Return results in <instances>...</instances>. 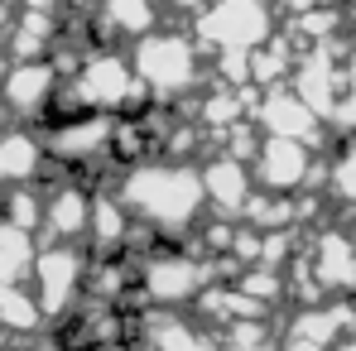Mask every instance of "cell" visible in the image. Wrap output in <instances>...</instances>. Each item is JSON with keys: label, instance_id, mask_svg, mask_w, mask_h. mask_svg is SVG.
<instances>
[{"label": "cell", "instance_id": "cell-3", "mask_svg": "<svg viewBox=\"0 0 356 351\" xmlns=\"http://www.w3.org/2000/svg\"><path fill=\"white\" fill-rule=\"evenodd\" d=\"M67 87L77 92L82 111H102V116H116L125 106H140L149 101V87L140 82L135 63L116 54V49H97L77 63V72L67 77Z\"/></svg>", "mask_w": 356, "mask_h": 351}, {"label": "cell", "instance_id": "cell-28", "mask_svg": "<svg viewBox=\"0 0 356 351\" xmlns=\"http://www.w3.org/2000/svg\"><path fill=\"white\" fill-rule=\"evenodd\" d=\"M337 351H356V332H352V337H347V342H342Z\"/></svg>", "mask_w": 356, "mask_h": 351}, {"label": "cell", "instance_id": "cell-27", "mask_svg": "<svg viewBox=\"0 0 356 351\" xmlns=\"http://www.w3.org/2000/svg\"><path fill=\"white\" fill-rule=\"evenodd\" d=\"M102 351H145V347H135V342H116V347H102Z\"/></svg>", "mask_w": 356, "mask_h": 351}, {"label": "cell", "instance_id": "cell-29", "mask_svg": "<svg viewBox=\"0 0 356 351\" xmlns=\"http://www.w3.org/2000/svg\"><path fill=\"white\" fill-rule=\"evenodd\" d=\"M0 140H5V125H0Z\"/></svg>", "mask_w": 356, "mask_h": 351}, {"label": "cell", "instance_id": "cell-23", "mask_svg": "<svg viewBox=\"0 0 356 351\" xmlns=\"http://www.w3.org/2000/svg\"><path fill=\"white\" fill-rule=\"evenodd\" d=\"M154 19H159V5L154 0H106V24L120 34H154Z\"/></svg>", "mask_w": 356, "mask_h": 351}, {"label": "cell", "instance_id": "cell-1", "mask_svg": "<svg viewBox=\"0 0 356 351\" xmlns=\"http://www.w3.org/2000/svg\"><path fill=\"white\" fill-rule=\"evenodd\" d=\"M116 193L140 227L164 231V236H174V240L188 236L197 227V217L207 212L202 169L183 164V159H140V164H125Z\"/></svg>", "mask_w": 356, "mask_h": 351}, {"label": "cell", "instance_id": "cell-24", "mask_svg": "<svg viewBox=\"0 0 356 351\" xmlns=\"http://www.w3.org/2000/svg\"><path fill=\"white\" fill-rule=\"evenodd\" d=\"M327 197H337L342 207H356V135H347L342 149L327 159Z\"/></svg>", "mask_w": 356, "mask_h": 351}, {"label": "cell", "instance_id": "cell-17", "mask_svg": "<svg viewBox=\"0 0 356 351\" xmlns=\"http://www.w3.org/2000/svg\"><path fill=\"white\" fill-rule=\"evenodd\" d=\"M130 207L120 202V193H92V227L87 240L102 250V255H120L130 245Z\"/></svg>", "mask_w": 356, "mask_h": 351}, {"label": "cell", "instance_id": "cell-8", "mask_svg": "<svg viewBox=\"0 0 356 351\" xmlns=\"http://www.w3.org/2000/svg\"><path fill=\"white\" fill-rule=\"evenodd\" d=\"M58 67L49 58L34 63H10L5 67V82H0V106L15 120H39L54 111V97H58Z\"/></svg>", "mask_w": 356, "mask_h": 351}, {"label": "cell", "instance_id": "cell-9", "mask_svg": "<svg viewBox=\"0 0 356 351\" xmlns=\"http://www.w3.org/2000/svg\"><path fill=\"white\" fill-rule=\"evenodd\" d=\"M255 183L275 197H294L298 188H308L313 178V145L303 140H280V135H265L260 140V154L250 159Z\"/></svg>", "mask_w": 356, "mask_h": 351}, {"label": "cell", "instance_id": "cell-6", "mask_svg": "<svg viewBox=\"0 0 356 351\" xmlns=\"http://www.w3.org/2000/svg\"><path fill=\"white\" fill-rule=\"evenodd\" d=\"M87 255L67 240H49L34 260V293L49 313V323H63L77 313V298L87 293Z\"/></svg>", "mask_w": 356, "mask_h": 351}, {"label": "cell", "instance_id": "cell-12", "mask_svg": "<svg viewBox=\"0 0 356 351\" xmlns=\"http://www.w3.org/2000/svg\"><path fill=\"white\" fill-rule=\"evenodd\" d=\"M255 125L260 135H280V140H303L313 145L323 135V116L298 97L294 87H280V92H265L260 106H255Z\"/></svg>", "mask_w": 356, "mask_h": 351}, {"label": "cell", "instance_id": "cell-21", "mask_svg": "<svg viewBox=\"0 0 356 351\" xmlns=\"http://www.w3.org/2000/svg\"><path fill=\"white\" fill-rule=\"evenodd\" d=\"M245 116V97H241V87L232 82H222V87H212V92H202V101H197V125H207V130H232L241 125Z\"/></svg>", "mask_w": 356, "mask_h": 351}, {"label": "cell", "instance_id": "cell-19", "mask_svg": "<svg viewBox=\"0 0 356 351\" xmlns=\"http://www.w3.org/2000/svg\"><path fill=\"white\" fill-rule=\"evenodd\" d=\"M34 260H39V250L29 231H19L0 217V284H24V275H34Z\"/></svg>", "mask_w": 356, "mask_h": 351}, {"label": "cell", "instance_id": "cell-7", "mask_svg": "<svg viewBox=\"0 0 356 351\" xmlns=\"http://www.w3.org/2000/svg\"><path fill=\"white\" fill-rule=\"evenodd\" d=\"M44 145H49V159H58L67 169H87L116 154V116H102V111L63 116L44 130Z\"/></svg>", "mask_w": 356, "mask_h": 351}, {"label": "cell", "instance_id": "cell-4", "mask_svg": "<svg viewBox=\"0 0 356 351\" xmlns=\"http://www.w3.org/2000/svg\"><path fill=\"white\" fill-rule=\"evenodd\" d=\"M135 270H140V279H135L140 298L154 308H188L217 284V275H212L217 265L197 260L193 250H149Z\"/></svg>", "mask_w": 356, "mask_h": 351}, {"label": "cell", "instance_id": "cell-22", "mask_svg": "<svg viewBox=\"0 0 356 351\" xmlns=\"http://www.w3.org/2000/svg\"><path fill=\"white\" fill-rule=\"evenodd\" d=\"M44 202H49V193H34V183H24V188H15V193H5L0 217H5L10 227L34 236V231H44Z\"/></svg>", "mask_w": 356, "mask_h": 351}, {"label": "cell", "instance_id": "cell-18", "mask_svg": "<svg viewBox=\"0 0 356 351\" xmlns=\"http://www.w3.org/2000/svg\"><path fill=\"white\" fill-rule=\"evenodd\" d=\"M49 323L39 293L24 289V284H0V327L5 332H19V337H34L39 327Z\"/></svg>", "mask_w": 356, "mask_h": 351}, {"label": "cell", "instance_id": "cell-15", "mask_svg": "<svg viewBox=\"0 0 356 351\" xmlns=\"http://www.w3.org/2000/svg\"><path fill=\"white\" fill-rule=\"evenodd\" d=\"M308 260H313V279L323 289H356V245L347 231H337V227L318 231L308 245Z\"/></svg>", "mask_w": 356, "mask_h": 351}, {"label": "cell", "instance_id": "cell-30", "mask_svg": "<svg viewBox=\"0 0 356 351\" xmlns=\"http://www.w3.org/2000/svg\"><path fill=\"white\" fill-rule=\"evenodd\" d=\"M0 5H5V0H0Z\"/></svg>", "mask_w": 356, "mask_h": 351}, {"label": "cell", "instance_id": "cell-26", "mask_svg": "<svg viewBox=\"0 0 356 351\" xmlns=\"http://www.w3.org/2000/svg\"><path fill=\"white\" fill-rule=\"evenodd\" d=\"M347 72L356 77V39H352V49H347Z\"/></svg>", "mask_w": 356, "mask_h": 351}, {"label": "cell", "instance_id": "cell-14", "mask_svg": "<svg viewBox=\"0 0 356 351\" xmlns=\"http://www.w3.org/2000/svg\"><path fill=\"white\" fill-rule=\"evenodd\" d=\"M92 227V193L82 183H58L44 202V231L49 240H67V245H82Z\"/></svg>", "mask_w": 356, "mask_h": 351}, {"label": "cell", "instance_id": "cell-5", "mask_svg": "<svg viewBox=\"0 0 356 351\" xmlns=\"http://www.w3.org/2000/svg\"><path fill=\"white\" fill-rule=\"evenodd\" d=\"M270 29H275V19H270L265 0H212L193 19V34L212 54H255L260 44H270Z\"/></svg>", "mask_w": 356, "mask_h": 351}, {"label": "cell", "instance_id": "cell-11", "mask_svg": "<svg viewBox=\"0 0 356 351\" xmlns=\"http://www.w3.org/2000/svg\"><path fill=\"white\" fill-rule=\"evenodd\" d=\"M202 188H207V207H217V217H245V207H250V197H255V169L236 159V154H212L207 164H202Z\"/></svg>", "mask_w": 356, "mask_h": 351}, {"label": "cell", "instance_id": "cell-16", "mask_svg": "<svg viewBox=\"0 0 356 351\" xmlns=\"http://www.w3.org/2000/svg\"><path fill=\"white\" fill-rule=\"evenodd\" d=\"M44 164H49V145H44L39 130H24V125L5 130V140H0V183L24 188V183H34L44 174Z\"/></svg>", "mask_w": 356, "mask_h": 351}, {"label": "cell", "instance_id": "cell-20", "mask_svg": "<svg viewBox=\"0 0 356 351\" xmlns=\"http://www.w3.org/2000/svg\"><path fill=\"white\" fill-rule=\"evenodd\" d=\"M294 67H298L294 49L284 39H270V44H260L250 54V82L265 87V92H275V82H294Z\"/></svg>", "mask_w": 356, "mask_h": 351}, {"label": "cell", "instance_id": "cell-2", "mask_svg": "<svg viewBox=\"0 0 356 351\" xmlns=\"http://www.w3.org/2000/svg\"><path fill=\"white\" fill-rule=\"evenodd\" d=\"M130 63H135L140 82L149 87V97H159V101H174V97L197 92V77H202V49H197V39L169 34V29H154V34L135 39Z\"/></svg>", "mask_w": 356, "mask_h": 351}, {"label": "cell", "instance_id": "cell-25", "mask_svg": "<svg viewBox=\"0 0 356 351\" xmlns=\"http://www.w3.org/2000/svg\"><path fill=\"white\" fill-rule=\"evenodd\" d=\"M284 5H289V15H308V10H318V5H332V0H284Z\"/></svg>", "mask_w": 356, "mask_h": 351}, {"label": "cell", "instance_id": "cell-10", "mask_svg": "<svg viewBox=\"0 0 356 351\" xmlns=\"http://www.w3.org/2000/svg\"><path fill=\"white\" fill-rule=\"evenodd\" d=\"M356 313L347 303H327V308H313L303 303L289 313L284 332H280V351H337L352 337Z\"/></svg>", "mask_w": 356, "mask_h": 351}, {"label": "cell", "instance_id": "cell-13", "mask_svg": "<svg viewBox=\"0 0 356 351\" xmlns=\"http://www.w3.org/2000/svg\"><path fill=\"white\" fill-rule=\"evenodd\" d=\"M140 347L145 351H217V332L178 308H164V313H149L140 323Z\"/></svg>", "mask_w": 356, "mask_h": 351}]
</instances>
